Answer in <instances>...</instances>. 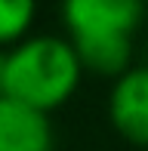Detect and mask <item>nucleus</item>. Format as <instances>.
<instances>
[{"label": "nucleus", "mask_w": 148, "mask_h": 151, "mask_svg": "<svg viewBox=\"0 0 148 151\" xmlns=\"http://www.w3.org/2000/svg\"><path fill=\"white\" fill-rule=\"evenodd\" d=\"M0 151H52L50 114L0 96Z\"/></svg>", "instance_id": "4"}, {"label": "nucleus", "mask_w": 148, "mask_h": 151, "mask_svg": "<svg viewBox=\"0 0 148 151\" xmlns=\"http://www.w3.org/2000/svg\"><path fill=\"white\" fill-rule=\"evenodd\" d=\"M34 16L37 9L31 0H0V50L6 52V46L12 50L22 40H28Z\"/></svg>", "instance_id": "5"}, {"label": "nucleus", "mask_w": 148, "mask_h": 151, "mask_svg": "<svg viewBox=\"0 0 148 151\" xmlns=\"http://www.w3.org/2000/svg\"><path fill=\"white\" fill-rule=\"evenodd\" d=\"M83 68L68 37L37 34L6 50V99L50 114L77 93Z\"/></svg>", "instance_id": "2"}, {"label": "nucleus", "mask_w": 148, "mask_h": 151, "mask_svg": "<svg viewBox=\"0 0 148 151\" xmlns=\"http://www.w3.org/2000/svg\"><path fill=\"white\" fill-rule=\"evenodd\" d=\"M0 96H6V52L0 50Z\"/></svg>", "instance_id": "6"}, {"label": "nucleus", "mask_w": 148, "mask_h": 151, "mask_svg": "<svg viewBox=\"0 0 148 151\" xmlns=\"http://www.w3.org/2000/svg\"><path fill=\"white\" fill-rule=\"evenodd\" d=\"M108 120L124 142L148 151V65H133L111 83Z\"/></svg>", "instance_id": "3"}, {"label": "nucleus", "mask_w": 148, "mask_h": 151, "mask_svg": "<svg viewBox=\"0 0 148 151\" xmlns=\"http://www.w3.org/2000/svg\"><path fill=\"white\" fill-rule=\"evenodd\" d=\"M145 16L136 0H68L62 22L83 74L117 80L133 68V34Z\"/></svg>", "instance_id": "1"}]
</instances>
